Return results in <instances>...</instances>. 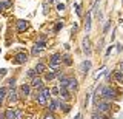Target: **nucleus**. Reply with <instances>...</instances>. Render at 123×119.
I'll return each mask as SVG.
<instances>
[{"label": "nucleus", "instance_id": "1", "mask_svg": "<svg viewBox=\"0 0 123 119\" xmlns=\"http://www.w3.org/2000/svg\"><path fill=\"white\" fill-rule=\"evenodd\" d=\"M5 116L6 119H22L23 113H22V110H17V108H8Z\"/></svg>", "mask_w": 123, "mask_h": 119}, {"label": "nucleus", "instance_id": "5", "mask_svg": "<svg viewBox=\"0 0 123 119\" xmlns=\"http://www.w3.org/2000/svg\"><path fill=\"white\" fill-rule=\"evenodd\" d=\"M82 45H83V53L86 56H91V43H89V39H88V37H85V39H83Z\"/></svg>", "mask_w": 123, "mask_h": 119}, {"label": "nucleus", "instance_id": "14", "mask_svg": "<svg viewBox=\"0 0 123 119\" xmlns=\"http://www.w3.org/2000/svg\"><path fill=\"white\" fill-rule=\"evenodd\" d=\"M17 28H18V31H25V29L28 28V23H26L25 20H18L17 22Z\"/></svg>", "mask_w": 123, "mask_h": 119}, {"label": "nucleus", "instance_id": "4", "mask_svg": "<svg viewBox=\"0 0 123 119\" xmlns=\"http://www.w3.org/2000/svg\"><path fill=\"white\" fill-rule=\"evenodd\" d=\"M46 48V45H45V42H37L36 43V47L32 48V54L34 56H37V54H40L42 51H43V49Z\"/></svg>", "mask_w": 123, "mask_h": 119}, {"label": "nucleus", "instance_id": "28", "mask_svg": "<svg viewBox=\"0 0 123 119\" xmlns=\"http://www.w3.org/2000/svg\"><path fill=\"white\" fill-rule=\"evenodd\" d=\"M45 119H57V118L54 116V114H51V113H48V114H46V116H45Z\"/></svg>", "mask_w": 123, "mask_h": 119}, {"label": "nucleus", "instance_id": "19", "mask_svg": "<svg viewBox=\"0 0 123 119\" xmlns=\"http://www.w3.org/2000/svg\"><path fill=\"white\" fill-rule=\"evenodd\" d=\"M36 71H37V73H43V71H45V65L42 63V62H38V63L36 65Z\"/></svg>", "mask_w": 123, "mask_h": 119}, {"label": "nucleus", "instance_id": "13", "mask_svg": "<svg viewBox=\"0 0 123 119\" xmlns=\"http://www.w3.org/2000/svg\"><path fill=\"white\" fill-rule=\"evenodd\" d=\"M20 91H22V93H23V94H25V96H29V91H31V87L28 85V84H23V85L20 87Z\"/></svg>", "mask_w": 123, "mask_h": 119}, {"label": "nucleus", "instance_id": "27", "mask_svg": "<svg viewBox=\"0 0 123 119\" xmlns=\"http://www.w3.org/2000/svg\"><path fill=\"white\" fill-rule=\"evenodd\" d=\"M103 71H105V68H102V70H100V71L97 73V74H95V76H94V77H95V79H98V77H100V76H102V74H103Z\"/></svg>", "mask_w": 123, "mask_h": 119}, {"label": "nucleus", "instance_id": "20", "mask_svg": "<svg viewBox=\"0 0 123 119\" xmlns=\"http://www.w3.org/2000/svg\"><path fill=\"white\" fill-rule=\"evenodd\" d=\"M37 101H38V104H40V105H45L46 98H45V96H42V94H38V96H37Z\"/></svg>", "mask_w": 123, "mask_h": 119}, {"label": "nucleus", "instance_id": "12", "mask_svg": "<svg viewBox=\"0 0 123 119\" xmlns=\"http://www.w3.org/2000/svg\"><path fill=\"white\" fill-rule=\"evenodd\" d=\"M68 90L69 91H72V90H75L77 88V79H69V84H68Z\"/></svg>", "mask_w": 123, "mask_h": 119}, {"label": "nucleus", "instance_id": "23", "mask_svg": "<svg viewBox=\"0 0 123 119\" xmlns=\"http://www.w3.org/2000/svg\"><path fill=\"white\" fill-rule=\"evenodd\" d=\"M60 108H62V110H63V111H65V113H66V111H69V108H71V107H69V105H68V104H63V102H62V104H60Z\"/></svg>", "mask_w": 123, "mask_h": 119}, {"label": "nucleus", "instance_id": "37", "mask_svg": "<svg viewBox=\"0 0 123 119\" xmlns=\"http://www.w3.org/2000/svg\"><path fill=\"white\" fill-rule=\"evenodd\" d=\"M74 119H80V114H75V118Z\"/></svg>", "mask_w": 123, "mask_h": 119}, {"label": "nucleus", "instance_id": "10", "mask_svg": "<svg viewBox=\"0 0 123 119\" xmlns=\"http://www.w3.org/2000/svg\"><path fill=\"white\" fill-rule=\"evenodd\" d=\"M85 29H86V33H89V29H91V13L86 14V20H85Z\"/></svg>", "mask_w": 123, "mask_h": 119}, {"label": "nucleus", "instance_id": "22", "mask_svg": "<svg viewBox=\"0 0 123 119\" xmlns=\"http://www.w3.org/2000/svg\"><path fill=\"white\" fill-rule=\"evenodd\" d=\"M114 76H115V79H117V80H118L120 84H123V74H122L120 71H117V73H115Z\"/></svg>", "mask_w": 123, "mask_h": 119}, {"label": "nucleus", "instance_id": "17", "mask_svg": "<svg viewBox=\"0 0 123 119\" xmlns=\"http://www.w3.org/2000/svg\"><path fill=\"white\" fill-rule=\"evenodd\" d=\"M55 76H59V74H57V73H54V71H49V73H46V74H45V79L46 80H52Z\"/></svg>", "mask_w": 123, "mask_h": 119}, {"label": "nucleus", "instance_id": "25", "mask_svg": "<svg viewBox=\"0 0 123 119\" xmlns=\"http://www.w3.org/2000/svg\"><path fill=\"white\" fill-rule=\"evenodd\" d=\"M36 73H37L36 70H29L28 71V76H29V77H34V76H36Z\"/></svg>", "mask_w": 123, "mask_h": 119}, {"label": "nucleus", "instance_id": "33", "mask_svg": "<svg viewBox=\"0 0 123 119\" xmlns=\"http://www.w3.org/2000/svg\"><path fill=\"white\" fill-rule=\"evenodd\" d=\"M5 74H6V70H5V68H2V70H0V77L5 76Z\"/></svg>", "mask_w": 123, "mask_h": 119}, {"label": "nucleus", "instance_id": "29", "mask_svg": "<svg viewBox=\"0 0 123 119\" xmlns=\"http://www.w3.org/2000/svg\"><path fill=\"white\" fill-rule=\"evenodd\" d=\"M57 9H59V11H63L65 9V5H63V3H59V5H57Z\"/></svg>", "mask_w": 123, "mask_h": 119}, {"label": "nucleus", "instance_id": "34", "mask_svg": "<svg viewBox=\"0 0 123 119\" xmlns=\"http://www.w3.org/2000/svg\"><path fill=\"white\" fill-rule=\"evenodd\" d=\"M75 13H77V14H79V16H80V6L77 5V3H75Z\"/></svg>", "mask_w": 123, "mask_h": 119}, {"label": "nucleus", "instance_id": "21", "mask_svg": "<svg viewBox=\"0 0 123 119\" xmlns=\"http://www.w3.org/2000/svg\"><path fill=\"white\" fill-rule=\"evenodd\" d=\"M5 94H6V90L5 88H0V105H2L3 99H5Z\"/></svg>", "mask_w": 123, "mask_h": 119}, {"label": "nucleus", "instance_id": "24", "mask_svg": "<svg viewBox=\"0 0 123 119\" xmlns=\"http://www.w3.org/2000/svg\"><path fill=\"white\" fill-rule=\"evenodd\" d=\"M62 26H63V22H59V23L55 25V28H54V31H59V29L62 28Z\"/></svg>", "mask_w": 123, "mask_h": 119}, {"label": "nucleus", "instance_id": "3", "mask_svg": "<svg viewBox=\"0 0 123 119\" xmlns=\"http://www.w3.org/2000/svg\"><path fill=\"white\" fill-rule=\"evenodd\" d=\"M60 60H62V57L59 53H55V54H52V57L49 59V65H51V68L52 70H57L59 68V63H60Z\"/></svg>", "mask_w": 123, "mask_h": 119}, {"label": "nucleus", "instance_id": "18", "mask_svg": "<svg viewBox=\"0 0 123 119\" xmlns=\"http://www.w3.org/2000/svg\"><path fill=\"white\" fill-rule=\"evenodd\" d=\"M57 107H59V101H51V102H49V110H51V111H54Z\"/></svg>", "mask_w": 123, "mask_h": 119}, {"label": "nucleus", "instance_id": "6", "mask_svg": "<svg viewBox=\"0 0 123 119\" xmlns=\"http://www.w3.org/2000/svg\"><path fill=\"white\" fill-rule=\"evenodd\" d=\"M95 107H97L98 113H105V111H108V110L111 108V107H109V104H108V102H98Z\"/></svg>", "mask_w": 123, "mask_h": 119}, {"label": "nucleus", "instance_id": "38", "mask_svg": "<svg viewBox=\"0 0 123 119\" xmlns=\"http://www.w3.org/2000/svg\"><path fill=\"white\" fill-rule=\"evenodd\" d=\"M122 70H123V62H122Z\"/></svg>", "mask_w": 123, "mask_h": 119}, {"label": "nucleus", "instance_id": "9", "mask_svg": "<svg viewBox=\"0 0 123 119\" xmlns=\"http://www.w3.org/2000/svg\"><path fill=\"white\" fill-rule=\"evenodd\" d=\"M42 79H38V77H34L32 79V82H31V85H32L34 88H43V85H42Z\"/></svg>", "mask_w": 123, "mask_h": 119}, {"label": "nucleus", "instance_id": "36", "mask_svg": "<svg viewBox=\"0 0 123 119\" xmlns=\"http://www.w3.org/2000/svg\"><path fill=\"white\" fill-rule=\"evenodd\" d=\"M3 8H5V6H3V3H0V11H2Z\"/></svg>", "mask_w": 123, "mask_h": 119}, {"label": "nucleus", "instance_id": "16", "mask_svg": "<svg viewBox=\"0 0 123 119\" xmlns=\"http://www.w3.org/2000/svg\"><path fill=\"white\" fill-rule=\"evenodd\" d=\"M40 94L42 96H45L46 99L51 96V91H49V88H46V87H43V88H40Z\"/></svg>", "mask_w": 123, "mask_h": 119}, {"label": "nucleus", "instance_id": "15", "mask_svg": "<svg viewBox=\"0 0 123 119\" xmlns=\"http://www.w3.org/2000/svg\"><path fill=\"white\" fill-rule=\"evenodd\" d=\"M80 68H82V73H88V70L91 68V62H89V60H85Z\"/></svg>", "mask_w": 123, "mask_h": 119}, {"label": "nucleus", "instance_id": "11", "mask_svg": "<svg viewBox=\"0 0 123 119\" xmlns=\"http://www.w3.org/2000/svg\"><path fill=\"white\" fill-rule=\"evenodd\" d=\"M8 99H9V102H17V93H15V90L12 88V90L9 91V96H8Z\"/></svg>", "mask_w": 123, "mask_h": 119}, {"label": "nucleus", "instance_id": "35", "mask_svg": "<svg viewBox=\"0 0 123 119\" xmlns=\"http://www.w3.org/2000/svg\"><path fill=\"white\" fill-rule=\"evenodd\" d=\"M25 119H32V116H31V114H28V116H25Z\"/></svg>", "mask_w": 123, "mask_h": 119}, {"label": "nucleus", "instance_id": "7", "mask_svg": "<svg viewBox=\"0 0 123 119\" xmlns=\"http://www.w3.org/2000/svg\"><path fill=\"white\" fill-rule=\"evenodd\" d=\"M26 60H28V56H26V53H18V54L15 56V62H17V63H25Z\"/></svg>", "mask_w": 123, "mask_h": 119}, {"label": "nucleus", "instance_id": "30", "mask_svg": "<svg viewBox=\"0 0 123 119\" xmlns=\"http://www.w3.org/2000/svg\"><path fill=\"white\" fill-rule=\"evenodd\" d=\"M92 119H105V118H103L102 114H97V113H95L94 116H92Z\"/></svg>", "mask_w": 123, "mask_h": 119}, {"label": "nucleus", "instance_id": "31", "mask_svg": "<svg viewBox=\"0 0 123 119\" xmlns=\"http://www.w3.org/2000/svg\"><path fill=\"white\" fill-rule=\"evenodd\" d=\"M65 63H66V65H71V59H69V57L66 56V57H65Z\"/></svg>", "mask_w": 123, "mask_h": 119}, {"label": "nucleus", "instance_id": "26", "mask_svg": "<svg viewBox=\"0 0 123 119\" xmlns=\"http://www.w3.org/2000/svg\"><path fill=\"white\" fill-rule=\"evenodd\" d=\"M3 6H5V8H9L11 6V0H5V2H3Z\"/></svg>", "mask_w": 123, "mask_h": 119}, {"label": "nucleus", "instance_id": "32", "mask_svg": "<svg viewBox=\"0 0 123 119\" xmlns=\"http://www.w3.org/2000/svg\"><path fill=\"white\" fill-rule=\"evenodd\" d=\"M14 85H15V80H14V79H11V80H9V87H11V88H14Z\"/></svg>", "mask_w": 123, "mask_h": 119}, {"label": "nucleus", "instance_id": "2", "mask_svg": "<svg viewBox=\"0 0 123 119\" xmlns=\"http://www.w3.org/2000/svg\"><path fill=\"white\" fill-rule=\"evenodd\" d=\"M102 96L106 99V101H112V99H115V90L111 87H105L102 90Z\"/></svg>", "mask_w": 123, "mask_h": 119}, {"label": "nucleus", "instance_id": "8", "mask_svg": "<svg viewBox=\"0 0 123 119\" xmlns=\"http://www.w3.org/2000/svg\"><path fill=\"white\" fill-rule=\"evenodd\" d=\"M60 98H62V101H68V99H69V90L66 87L60 88Z\"/></svg>", "mask_w": 123, "mask_h": 119}]
</instances>
